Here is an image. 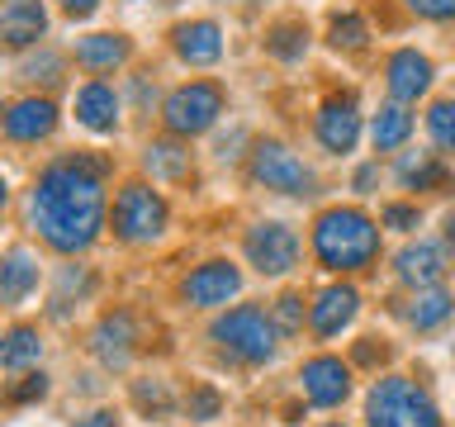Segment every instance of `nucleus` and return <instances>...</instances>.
Listing matches in <instances>:
<instances>
[{"label":"nucleus","mask_w":455,"mask_h":427,"mask_svg":"<svg viewBox=\"0 0 455 427\" xmlns=\"http://www.w3.org/2000/svg\"><path fill=\"white\" fill-rule=\"evenodd\" d=\"M105 157H67L38 176L34 223L57 252H81L100 238L105 223Z\"/></svg>","instance_id":"nucleus-1"},{"label":"nucleus","mask_w":455,"mask_h":427,"mask_svg":"<svg viewBox=\"0 0 455 427\" xmlns=\"http://www.w3.org/2000/svg\"><path fill=\"white\" fill-rule=\"evenodd\" d=\"M313 252L332 270H361L379 256V228L361 209H327L313 223Z\"/></svg>","instance_id":"nucleus-2"},{"label":"nucleus","mask_w":455,"mask_h":427,"mask_svg":"<svg viewBox=\"0 0 455 427\" xmlns=\"http://www.w3.org/2000/svg\"><path fill=\"white\" fill-rule=\"evenodd\" d=\"M365 418H370V427H441L436 404L403 375H389L370 390Z\"/></svg>","instance_id":"nucleus-3"},{"label":"nucleus","mask_w":455,"mask_h":427,"mask_svg":"<svg viewBox=\"0 0 455 427\" xmlns=\"http://www.w3.org/2000/svg\"><path fill=\"white\" fill-rule=\"evenodd\" d=\"M213 342H219V351L228 361L261 366V361H270V351H275V323H270L261 309H233L228 318L213 323Z\"/></svg>","instance_id":"nucleus-4"},{"label":"nucleus","mask_w":455,"mask_h":427,"mask_svg":"<svg viewBox=\"0 0 455 427\" xmlns=\"http://www.w3.org/2000/svg\"><path fill=\"white\" fill-rule=\"evenodd\" d=\"M114 233L124 242H152L166 233V199L152 185H124L114 199Z\"/></svg>","instance_id":"nucleus-5"},{"label":"nucleus","mask_w":455,"mask_h":427,"mask_svg":"<svg viewBox=\"0 0 455 427\" xmlns=\"http://www.w3.org/2000/svg\"><path fill=\"white\" fill-rule=\"evenodd\" d=\"M219 114H223V91L213 81H190L166 95V128L176 138L204 133V128H213Z\"/></svg>","instance_id":"nucleus-6"},{"label":"nucleus","mask_w":455,"mask_h":427,"mask_svg":"<svg viewBox=\"0 0 455 427\" xmlns=\"http://www.w3.org/2000/svg\"><path fill=\"white\" fill-rule=\"evenodd\" d=\"M251 176L266 185V190H280V195H308V166L284 148V142H256L251 152Z\"/></svg>","instance_id":"nucleus-7"},{"label":"nucleus","mask_w":455,"mask_h":427,"mask_svg":"<svg viewBox=\"0 0 455 427\" xmlns=\"http://www.w3.org/2000/svg\"><path fill=\"white\" fill-rule=\"evenodd\" d=\"M247 256L261 276H284L299 262V238L284 223H256L247 233Z\"/></svg>","instance_id":"nucleus-8"},{"label":"nucleus","mask_w":455,"mask_h":427,"mask_svg":"<svg viewBox=\"0 0 455 427\" xmlns=\"http://www.w3.org/2000/svg\"><path fill=\"white\" fill-rule=\"evenodd\" d=\"M355 138H361V105L355 95H332L318 109V142L327 152H351Z\"/></svg>","instance_id":"nucleus-9"},{"label":"nucleus","mask_w":455,"mask_h":427,"mask_svg":"<svg viewBox=\"0 0 455 427\" xmlns=\"http://www.w3.org/2000/svg\"><path fill=\"white\" fill-rule=\"evenodd\" d=\"M237 290H242V276H237L233 262H209V266H199L195 276L185 280V299H190L195 309H219Z\"/></svg>","instance_id":"nucleus-10"},{"label":"nucleus","mask_w":455,"mask_h":427,"mask_svg":"<svg viewBox=\"0 0 455 427\" xmlns=\"http://www.w3.org/2000/svg\"><path fill=\"white\" fill-rule=\"evenodd\" d=\"M299 380H304L308 404H318V408H337L341 399L351 394V370L341 366L337 356H318V361H308Z\"/></svg>","instance_id":"nucleus-11"},{"label":"nucleus","mask_w":455,"mask_h":427,"mask_svg":"<svg viewBox=\"0 0 455 427\" xmlns=\"http://www.w3.org/2000/svg\"><path fill=\"white\" fill-rule=\"evenodd\" d=\"M48 34V10H43V0H10L5 10H0V43L5 48H28V43H38Z\"/></svg>","instance_id":"nucleus-12"},{"label":"nucleus","mask_w":455,"mask_h":427,"mask_svg":"<svg viewBox=\"0 0 455 427\" xmlns=\"http://www.w3.org/2000/svg\"><path fill=\"white\" fill-rule=\"evenodd\" d=\"M52 128H57V105L52 100L28 95V100H14V105L5 109V133L14 142H38V138H48Z\"/></svg>","instance_id":"nucleus-13"},{"label":"nucleus","mask_w":455,"mask_h":427,"mask_svg":"<svg viewBox=\"0 0 455 427\" xmlns=\"http://www.w3.org/2000/svg\"><path fill=\"white\" fill-rule=\"evenodd\" d=\"M427 85H432V62L418 48H398L389 57V95L398 105H412L418 95H427Z\"/></svg>","instance_id":"nucleus-14"},{"label":"nucleus","mask_w":455,"mask_h":427,"mask_svg":"<svg viewBox=\"0 0 455 427\" xmlns=\"http://www.w3.org/2000/svg\"><path fill=\"white\" fill-rule=\"evenodd\" d=\"M133 318L119 309V313H105L95 327V356L105 361L109 370H124L128 366V356H133Z\"/></svg>","instance_id":"nucleus-15"},{"label":"nucleus","mask_w":455,"mask_h":427,"mask_svg":"<svg viewBox=\"0 0 455 427\" xmlns=\"http://www.w3.org/2000/svg\"><path fill=\"white\" fill-rule=\"evenodd\" d=\"M171 38H176V52H180L190 67H209V62H219V57H223V28L213 24V20L180 24Z\"/></svg>","instance_id":"nucleus-16"},{"label":"nucleus","mask_w":455,"mask_h":427,"mask_svg":"<svg viewBox=\"0 0 455 427\" xmlns=\"http://www.w3.org/2000/svg\"><path fill=\"white\" fill-rule=\"evenodd\" d=\"M38 285V256L28 247H10L0 256V304H24Z\"/></svg>","instance_id":"nucleus-17"},{"label":"nucleus","mask_w":455,"mask_h":427,"mask_svg":"<svg viewBox=\"0 0 455 427\" xmlns=\"http://www.w3.org/2000/svg\"><path fill=\"white\" fill-rule=\"evenodd\" d=\"M76 119L91 128V133H114V124H119V95H114V85L105 81H91L76 91Z\"/></svg>","instance_id":"nucleus-18"},{"label":"nucleus","mask_w":455,"mask_h":427,"mask_svg":"<svg viewBox=\"0 0 455 427\" xmlns=\"http://www.w3.org/2000/svg\"><path fill=\"white\" fill-rule=\"evenodd\" d=\"M355 309H361V294H355L351 285H332V290H323L318 304H313V333H318V337H337L341 327L355 318Z\"/></svg>","instance_id":"nucleus-19"},{"label":"nucleus","mask_w":455,"mask_h":427,"mask_svg":"<svg viewBox=\"0 0 455 427\" xmlns=\"http://www.w3.org/2000/svg\"><path fill=\"white\" fill-rule=\"evenodd\" d=\"M441 270H446V262H441V247H436V242H408V247L398 252V280L418 285V290L436 285Z\"/></svg>","instance_id":"nucleus-20"},{"label":"nucleus","mask_w":455,"mask_h":427,"mask_svg":"<svg viewBox=\"0 0 455 427\" xmlns=\"http://www.w3.org/2000/svg\"><path fill=\"white\" fill-rule=\"evenodd\" d=\"M76 62L85 71H114L128 62V38L124 34H91L76 43Z\"/></svg>","instance_id":"nucleus-21"},{"label":"nucleus","mask_w":455,"mask_h":427,"mask_svg":"<svg viewBox=\"0 0 455 427\" xmlns=\"http://www.w3.org/2000/svg\"><path fill=\"white\" fill-rule=\"evenodd\" d=\"M412 133V114L403 105H384L375 119H370V142H375V152H394L403 148Z\"/></svg>","instance_id":"nucleus-22"},{"label":"nucleus","mask_w":455,"mask_h":427,"mask_svg":"<svg viewBox=\"0 0 455 427\" xmlns=\"http://www.w3.org/2000/svg\"><path fill=\"white\" fill-rule=\"evenodd\" d=\"M142 166H148L156 181H185L190 176V152L166 138V142H152V148L142 152Z\"/></svg>","instance_id":"nucleus-23"},{"label":"nucleus","mask_w":455,"mask_h":427,"mask_svg":"<svg viewBox=\"0 0 455 427\" xmlns=\"http://www.w3.org/2000/svg\"><path fill=\"white\" fill-rule=\"evenodd\" d=\"M398 181H403L408 190H441V185H446V166L436 162V152H408L403 162H398Z\"/></svg>","instance_id":"nucleus-24"},{"label":"nucleus","mask_w":455,"mask_h":427,"mask_svg":"<svg viewBox=\"0 0 455 427\" xmlns=\"http://www.w3.org/2000/svg\"><path fill=\"white\" fill-rule=\"evenodd\" d=\"M451 309H455V299L446 290H436V285H427V290L412 299V309H408V323L418 327V333H427V327H441L451 318Z\"/></svg>","instance_id":"nucleus-25"},{"label":"nucleus","mask_w":455,"mask_h":427,"mask_svg":"<svg viewBox=\"0 0 455 427\" xmlns=\"http://www.w3.org/2000/svg\"><path fill=\"white\" fill-rule=\"evenodd\" d=\"M38 351H43V342H38L34 327H14V333H5V342H0V366L24 370V366L38 361Z\"/></svg>","instance_id":"nucleus-26"},{"label":"nucleus","mask_w":455,"mask_h":427,"mask_svg":"<svg viewBox=\"0 0 455 427\" xmlns=\"http://www.w3.org/2000/svg\"><path fill=\"white\" fill-rule=\"evenodd\" d=\"M427 133L441 152H455V100H436L427 109Z\"/></svg>","instance_id":"nucleus-27"},{"label":"nucleus","mask_w":455,"mask_h":427,"mask_svg":"<svg viewBox=\"0 0 455 427\" xmlns=\"http://www.w3.org/2000/svg\"><path fill=\"white\" fill-rule=\"evenodd\" d=\"M327 38H332V48H365V24L355 14H337Z\"/></svg>","instance_id":"nucleus-28"},{"label":"nucleus","mask_w":455,"mask_h":427,"mask_svg":"<svg viewBox=\"0 0 455 427\" xmlns=\"http://www.w3.org/2000/svg\"><path fill=\"white\" fill-rule=\"evenodd\" d=\"M304 43H308V34L299 24H280L275 34H270V52L284 57V62H294V57L304 52Z\"/></svg>","instance_id":"nucleus-29"},{"label":"nucleus","mask_w":455,"mask_h":427,"mask_svg":"<svg viewBox=\"0 0 455 427\" xmlns=\"http://www.w3.org/2000/svg\"><path fill=\"white\" fill-rule=\"evenodd\" d=\"M43 394H48V380H43V375H24L20 384H10V390H5L10 404H28V399H43Z\"/></svg>","instance_id":"nucleus-30"},{"label":"nucleus","mask_w":455,"mask_h":427,"mask_svg":"<svg viewBox=\"0 0 455 427\" xmlns=\"http://www.w3.org/2000/svg\"><path fill=\"white\" fill-rule=\"evenodd\" d=\"M219 394H213V390H195L190 394V418L195 423H209V418H219Z\"/></svg>","instance_id":"nucleus-31"},{"label":"nucleus","mask_w":455,"mask_h":427,"mask_svg":"<svg viewBox=\"0 0 455 427\" xmlns=\"http://www.w3.org/2000/svg\"><path fill=\"white\" fill-rule=\"evenodd\" d=\"M133 399H138V408H156V413H166V408H171V399H166L162 384H138Z\"/></svg>","instance_id":"nucleus-32"},{"label":"nucleus","mask_w":455,"mask_h":427,"mask_svg":"<svg viewBox=\"0 0 455 427\" xmlns=\"http://www.w3.org/2000/svg\"><path fill=\"white\" fill-rule=\"evenodd\" d=\"M422 20H455V0H408Z\"/></svg>","instance_id":"nucleus-33"},{"label":"nucleus","mask_w":455,"mask_h":427,"mask_svg":"<svg viewBox=\"0 0 455 427\" xmlns=\"http://www.w3.org/2000/svg\"><path fill=\"white\" fill-rule=\"evenodd\" d=\"M384 223H389V228H418V209L389 205V209H384Z\"/></svg>","instance_id":"nucleus-34"},{"label":"nucleus","mask_w":455,"mask_h":427,"mask_svg":"<svg viewBox=\"0 0 455 427\" xmlns=\"http://www.w3.org/2000/svg\"><path fill=\"white\" fill-rule=\"evenodd\" d=\"M280 323H284V327H299V299H294V294L280 299Z\"/></svg>","instance_id":"nucleus-35"},{"label":"nucleus","mask_w":455,"mask_h":427,"mask_svg":"<svg viewBox=\"0 0 455 427\" xmlns=\"http://www.w3.org/2000/svg\"><path fill=\"white\" fill-rule=\"evenodd\" d=\"M100 5V0H62V10L71 14V20H85V14H91Z\"/></svg>","instance_id":"nucleus-36"},{"label":"nucleus","mask_w":455,"mask_h":427,"mask_svg":"<svg viewBox=\"0 0 455 427\" xmlns=\"http://www.w3.org/2000/svg\"><path fill=\"white\" fill-rule=\"evenodd\" d=\"M76 427H114V413H105V408H100V413H91V418H81Z\"/></svg>","instance_id":"nucleus-37"},{"label":"nucleus","mask_w":455,"mask_h":427,"mask_svg":"<svg viewBox=\"0 0 455 427\" xmlns=\"http://www.w3.org/2000/svg\"><path fill=\"white\" fill-rule=\"evenodd\" d=\"M446 247L455 252V214H451V219H446Z\"/></svg>","instance_id":"nucleus-38"},{"label":"nucleus","mask_w":455,"mask_h":427,"mask_svg":"<svg viewBox=\"0 0 455 427\" xmlns=\"http://www.w3.org/2000/svg\"><path fill=\"white\" fill-rule=\"evenodd\" d=\"M5 195H10V190H5V176H0V209H5Z\"/></svg>","instance_id":"nucleus-39"}]
</instances>
